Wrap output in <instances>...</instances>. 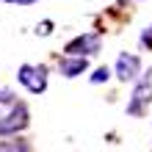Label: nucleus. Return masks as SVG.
Wrapping results in <instances>:
<instances>
[{"instance_id":"1","label":"nucleus","mask_w":152,"mask_h":152,"mask_svg":"<svg viewBox=\"0 0 152 152\" xmlns=\"http://www.w3.org/2000/svg\"><path fill=\"white\" fill-rule=\"evenodd\" d=\"M20 83L28 88V91H33V94H39V91H44L47 88V72H44V66H31V64H25V66H20Z\"/></svg>"},{"instance_id":"2","label":"nucleus","mask_w":152,"mask_h":152,"mask_svg":"<svg viewBox=\"0 0 152 152\" xmlns=\"http://www.w3.org/2000/svg\"><path fill=\"white\" fill-rule=\"evenodd\" d=\"M28 127V108L25 105H14V111L0 119V136H14Z\"/></svg>"},{"instance_id":"3","label":"nucleus","mask_w":152,"mask_h":152,"mask_svg":"<svg viewBox=\"0 0 152 152\" xmlns=\"http://www.w3.org/2000/svg\"><path fill=\"white\" fill-rule=\"evenodd\" d=\"M100 50V36L97 33H83V36H75L72 42L64 47L66 56H91V53Z\"/></svg>"},{"instance_id":"4","label":"nucleus","mask_w":152,"mask_h":152,"mask_svg":"<svg viewBox=\"0 0 152 152\" xmlns=\"http://www.w3.org/2000/svg\"><path fill=\"white\" fill-rule=\"evenodd\" d=\"M149 100H152V83H149V77H144L136 86V91H133V100L127 102V113L130 116H141V113H144V105Z\"/></svg>"},{"instance_id":"5","label":"nucleus","mask_w":152,"mask_h":152,"mask_svg":"<svg viewBox=\"0 0 152 152\" xmlns=\"http://www.w3.org/2000/svg\"><path fill=\"white\" fill-rule=\"evenodd\" d=\"M138 72H141V58L130 56V53H122L119 61H116V75H119V80H133Z\"/></svg>"},{"instance_id":"6","label":"nucleus","mask_w":152,"mask_h":152,"mask_svg":"<svg viewBox=\"0 0 152 152\" xmlns=\"http://www.w3.org/2000/svg\"><path fill=\"white\" fill-rule=\"evenodd\" d=\"M88 69V61L86 56H64L61 58V75L64 77H77Z\"/></svg>"},{"instance_id":"7","label":"nucleus","mask_w":152,"mask_h":152,"mask_svg":"<svg viewBox=\"0 0 152 152\" xmlns=\"http://www.w3.org/2000/svg\"><path fill=\"white\" fill-rule=\"evenodd\" d=\"M0 152H31L28 141H0Z\"/></svg>"},{"instance_id":"8","label":"nucleus","mask_w":152,"mask_h":152,"mask_svg":"<svg viewBox=\"0 0 152 152\" xmlns=\"http://www.w3.org/2000/svg\"><path fill=\"white\" fill-rule=\"evenodd\" d=\"M111 77V72H108V66H100L97 72L91 75V83H102V80H108Z\"/></svg>"},{"instance_id":"9","label":"nucleus","mask_w":152,"mask_h":152,"mask_svg":"<svg viewBox=\"0 0 152 152\" xmlns=\"http://www.w3.org/2000/svg\"><path fill=\"white\" fill-rule=\"evenodd\" d=\"M141 44H144V47H149V50H152V25H149V28H147L144 33H141Z\"/></svg>"},{"instance_id":"10","label":"nucleus","mask_w":152,"mask_h":152,"mask_svg":"<svg viewBox=\"0 0 152 152\" xmlns=\"http://www.w3.org/2000/svg\"><path fill=\"white\" fill-rule=\"evenodd\" d=\"M8 3H22V6H28V3H33V0H8Z\"/></svg>"}]
</instances>
